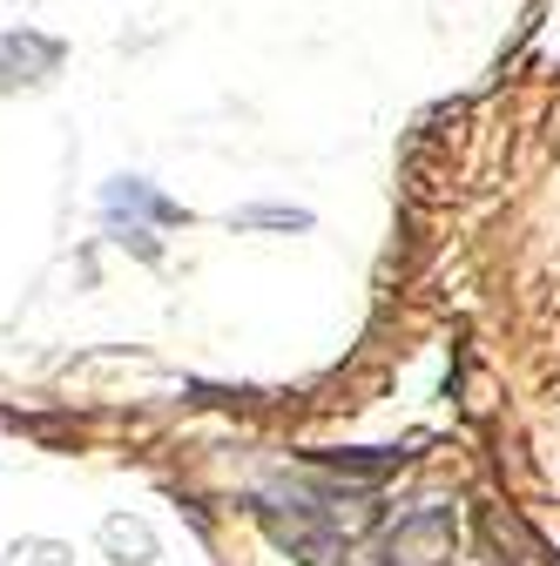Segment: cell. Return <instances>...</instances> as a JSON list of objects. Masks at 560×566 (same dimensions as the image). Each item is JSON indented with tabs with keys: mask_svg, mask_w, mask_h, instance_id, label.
<instances>
[{
	"mask_svg": "<svg viewBox=\"0 0 560 566\" xmlns=\"http://www.w3.org/2000/svg\"><path fill=\"white\" fill-rule=\"evenodd\" d=\"M237 223H270V230H304L311 217H304V209H250V217H237Z\"/></svg>",
	"mask_w": 560,
	"mask_h": 566,
	"instance_id": "obj_2",
	"label": "cell"
},
{
	"mask_svg": "<svg viewBox=\"0 0 560 566\" xmlns=\"http://www.w3.org/2000/svg\"><path fill=\"white\" fill-rule=\"evenodd\" d=\"M102 553L122 559V566H149V559H156V533H149V520H128V513L102 520Z\"/></svg>",
	"mask_w": 560,
	"mask_h": 566,
	"instance_id": "obj_1",
	"label": "cell"
}]
</instances>
